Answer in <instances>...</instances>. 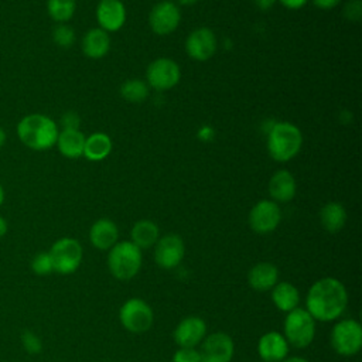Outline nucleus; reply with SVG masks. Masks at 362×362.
<instances>
[{
  "label": "nucleus",
  "instance_id": "nucleus-1",
  "mask_svg": "<svg viewBox=\"0 0 362 362\" xmlns=\"http://www.w3.org/2000/svg\"><path fill=\"white\" fill-rule=\"evenodd\" d=\"M348 304V293L342 281L322 277L311 284L305 298V310L315 321L328 322L339 318Z\"/></svg>",
  "mask_w": 362,
  "mask_h": 362
},
{
  "label": "nucleus",
  "instance_id": "nucleus-2",
  "mask_svg": "<svg viewBox=\"0 0 362 362\" xmlns=\"http://www.w3.org/2000/svg\"><path fill=\"white\" fill-rule=\"evenodd\" d=\"M58 133L57 123L41 113L27 115L17 124V136L20 141L37 151L48 150L55 146Z\"/></svg>",
  "mask_w": 362,
  "mask_h": 362
},
{
  "label": "nucleus",
  "instance_id": "nucleus-3",
  "mask_svg": "<svg viewBox=\"0 0 362 362\" xmlns=\"http://www.w3.org/2000/svg\"><path fill=\"white\" fill-rule=\"evenodd\" d=\"M303 144L300 129L290 122H277L267 132V151L276 161H288L296 157Z\"/></svg>",
  "mask_w": 362,
  "mask_h": 362
},
{
  "label": "nucleus",
  "instance_id": "nucleus-4",
  "mask_svg": "<svg viewBox=\"0 0 362 362\" xmlns=\"http://www.w3.org/2000/svg\"><path fill=\"white\" fill-rule=\"evenodd\" d=\"M141 262V249L130 240L117 242L109 249L107 267L110 274L117 280L133 279L139 273Z\"/></svg>",
  "mask_w": 362,
  "mask_h": 362
},
{
  "label": "nucleus",
  "instance_id": "nucleus-5",
  "mask_svg": "<svg viewBox=\"0 0 362 362\" xmlns=\"http://www.w3.org/2000/svg\"><path fill=\"white\" fill-rule=\"evenodd\" d=\"M315 322L305 308L297 307L288 311L283 322V335L288 345L294 348L308 346L315 337Z\"/></svg>",
  "mask_w": 362,
  "mask_h": 362
},
{
  "label": "nucleus",
  "instance_id": "nucleus-6",
  "mask_svg": "<svg viewBox=\"0 0 362 362\" xmlns=\"http://www.w3.org/2000/svg\"><path fill=\"white\" fill-rule=\"evenodd\" d=\"M332 349L342 356H352L362 346V327L356 320H339L331 329Z\"/></svg>",
  "mask_w": 362,
  "mask_h": 362
},
{
  "label": "nucleus",
  "instance_id": "nucleus-7",
  "mask_svg": "<svg viewBox=\"0 0 362 362\" xmlns=\"http://www.w3.org/2000/svg\"><path fill=\"white\" fill-rule=\"evenodd\" d=\"M119 320L124 329L133 334H141L151 328L154 314L147 301L141 298H129L119 310Z\"/></svg>",
  "mask_w": 362,
  "mask_h": 362
},
{
  "label": "nucleus",
  "instance_id": "nucleus-8",
  "mask_svg": "<svg viewBox=\"0 0 362 362\" xmlns=\"http://www.w3.org/2000/svg\"><path fill=\"white\" fill-rule=\"evenodd\" d=\"M48 253L54 264V272L59 274L74 273L79 267L83 256L81 243L74 238L58 239L52 243Z\"/></svg>",
  "mask_w": 362,
  "mask_h": 362
},
{
  "label": "nucleus",
  "instance_id": "nucleus-9",
  "mask_svg": "<svg viewBox=\"0 0 362 362\" xmlns=\"http://www.w3.org/2000/svg\"><path fill=\"white\" fill-rule=\"evenodd\" d=\"M147 83L156 90H168L174 88L180 78L181 71L175 61L170 58H157L147 66Z\"/></svg>",
  "mask_w": 362,
  "mask_h": 362
},
{
  "label": "nucleus",
  "instance_id": "nucleus-10",
  "mask_svg": "<svg viewBox=\"0 0 362 362\" xmlns=\"http://www.w3.org/2000/svg\"><path fill=\"white\" fill-rule=\"evenodd\" d=\"M281 221V209L272 199H262L249 212V226L253 232L264 235L273 232Z\"/></svg>",
  "mask_w": 362,
  "mask_h": 362
},
{
  "label": "nucleus",
  "instance_id": "nucleus-11",
  "mask_svg": "<svg viewBox=\"0 0 362 362\" xmlns=\"http://www.w3.org/2000/svg\"><path fill=\"white\" fill-rule=\"evenodd\" d=\"M181 21L180 7L170 0L158 1L148 14L150 28L158 35H167L177 30Z\"/></svg>",
  "mask_w": 362,
  "mask_h": 362
},
{
  "label": "nucleus",
  "instance_id": "nucleus-12",
  "mask_svg": "<svg viewBox=\"0 0 362 362\" xmlns=\"http://www.w3.org/2000/svg\"><path fill=\"white\" fill-rule=\"evenodd\" d=\"M185 245L181 236L168 233L158 238L154 245V260L163 269H174L184 259Z\"/></svg>",
  "mask_w": 362,
  "mask_h": 362
},
{
  "label": "nucleus",
  "instance_id": "nucleus-13",
  "mask_svg": "<svg viewBox=\"0 0 362 362\" xmlns=\"http://www.w3.org/2000/svg\"><path fill=\"white\" fill-rule=\"evenodd\" d=\"M235 352L233 339L225 332H214L202 339V362H230Z\"/></svg>",
  "mask_w": 362,
  "mask_h": 362
},
{
  "label": "nucleus",
  "instance_id": "nucleus-14",
  "mask_svg": "<svg viewBox=\"0 0 362 362\" xmlns=\"http://www.w3.org/2000/svg\"><path fill=\"white\" fill-rule=\"evenodd\" d=\"M185 51L195 61H206L216 51V37L208 27L191 31L185 40Z\"/></svg>",
  "mask_w": 362,
  "mask_h": 362
},
{
  "label": "nucleus",
  "instance_id": "nucleus-15",
  "mask_svg": "<svg viewBox=\"0 0 362 362\" xmlns=\"http://www.w3.org/2000/svg\"><path fill=\"white\" fill-rule=\"evenodd\" d=\"M206 337V324L201 317L189 315L174 329V341L180 348H195Z\"/></svg>",
  "mask_w": 362,
  "mask_h": 362
},
{
  "label": "nucleus",
  "instance_id": "nucleus-16",
  "mask_svg": "<svg viewBox=\"0 0 362 362\" xmlns=\"http://www.w3.org/2000/svg\"><path fill=\"white\" fill-rule=\"evenodd\" d=\"M96 20L99 28L109 31H117L126 21V8L122 0H100L96 7Z\"/></svg>",
  "mask_w": 362,
  "mask_h": 362
},
{
  "label": "nucleus",
  "instance_id": "nucleus-17",
  "mask_svg": "<svg viewBox=\"0 0 362 362\" xmlns=\"http://www.w3.org/2000/svg\"><path fill=\"white\" fill-rule=\"evenodd\" d=\"M288 342L279 331H269L263 334L257 342V354L263 362H281L287 358Z\"/></svg>",
  "mask_w": 362,
  "mask_h": 362
},
{
  "label": "nucleus",
  "instance_id": "nucleus-18",
  "mask_svg": "<svg viewBox=\"0 0 362 362\" xmlns=\"http://www.w3.org/2000/svg\"><path fill=\"white\" fill-rule=\"evenodd\" d=\"M297 191L294 175L287 170L276 171L269 181V195L274 202H290Z\"/></svg>",
  "mask_w": 362,
  "mask_h": 362
},
{
  "label": "nucleus",
  "instance_id": "nucleus-19",
  "mask_svg": "<svg viewBox=\"0 0 362 362\" xmlns=\"http://www.w3.org/2000/svg\"><path fill=\"white\" fill-rule=\"evenodd\" d=\"M119 229L116 223L107 218H100L93 222L89 229V240L99 250H109L117 243Z\"/></svg>",
  "mask_w": 362,
  "mask_h": 362
},
{
  "label": "nucleus",
  "instance_id": "nucleus-20",
  "mask_svg": "<svg viewBox=\"0 0 362 362\" xmlns=\"http://www.w3.org/2000/svg\"><path fill=\"white\" fill-rule=\"evenodd\" d=\"M279 281V269L270 262L256 263L247 273V283L256 291H269Z\"/></svg>",
  "mask_w": 362,
  "mask_h": 362
},
{
  "label": "nucleus",
  "instance_id": "nucleus-21",
  "mask_svg": "<svg viewBox=\"0 0 362 362\" xmlns=\"http://www.w3.org/2000/svg\"><path fill=\"white\" fill-rule=\"evenodd\" d=\"M85 136L79 129H62L57 137V147L66 158H78L83 156Z\"/></svg>",
  "mask_w": 362,
  "mask_h": 362
},
{
  "label": "nucleus",
  "instance_id": "nucleus-22",
  "mask_svg": "<svg viewBox=\"0 0 362 362\" xmlns=\"http://www.w3.org/2000/svg\"><path fill=\"white\" fill-rule=\"evenodd\" d=\"M110 37L102 28H90L82 38V51L88 58L99 59L107 54Z\"/></svg>",
  "mask_w": 362,
  "mask_h": 362
},
{
  "label": "nucleus",
  "instance_id": "nucleus-23",
  "mask_svg": "<svg viewBox=\"0 0 362 362\" xmlns=\"http://www.w3.org/2000/svg\"><path fill=\"white\" fill-rule=\"evenodd\" d=\"M270 291H272V301L280 311L288 313L298 307L300 293H298V288L290 281H277Z\"/></svg>",
  "mask_w": 362,
  "mask_h": 362
},
{
  "label": "nucleus",
  "instance_id": "nucleus-24",
  "mask_svg": "<svg viewBox=\"0 0 362 362\" xmlns=\"http://www.w3.org/2000/svg\"><path fill=\"white\" fill-rule=\"evenodd\" d=\"M160 238L158 226L150 219L137 221L130 230V242H133L139 249L153 247Z\"/></svg>",
  "mask_w": 362,
  "mask_h": 362
},
{
  "label": "nucleus",
  "instance_id": "nucleus-25",
  "mask_svg": "<svg viewBox=\"0 0 362 362\" xmlns=\"http://www.w3.org/2000/svg\"><path fill=\"white\" fill-rule=\"evenodd\" d=\"M320 222L327 232L335 233L345 226L346 211L339 202H328L320 211Z\"/></svg>",
  "mask_w": 362,
  "mask_h": 362
},
{
  "label": "nucleus",
  "instance_id": "nucleus-26",
  "mask_svg": "<svg viewBox=\"0 0 362 362\" xmlns=\"http://www.w3.org/2000/svg\"><path fill=\"white\" fill-rule=\"evenodd\" d=\"M112 151V140L105 133H93L85 139L83 156L90 161L105 160Z\"/></svg>",
  "mask_w": 362,
  "mask_h": 362
},
{
  "label": "nucleus",
  "instance_id": "nucleus-27",
  "mask_svg": "<svg viewBox=\"0 0 362 362\" xmlns=\"http://www.w3.org/2000/svg\"><path fill=\"white\" fill-rule=\"evenodd\" d=\"M76 8V0H47L48 16L57 23H66L72 18Z\"/></svg>",
  "mask_w": 362,
  "mask_h": 362
},
{
  "label": "nucleus",
  "instance_id": "nucleus-28",
  "mask_svg": "<svg viewBox=\"0 0 362 362\" xmlns=\"http://www.w3.org/2000/svg\"><path fill=\"white\" fill-rule=\"evenodd\" d=\"M120 95L123 99L139 103L148 96V85L141 79H129L122 83Z\"/></svg>",
  "mask_w": 362,
  "mask_h": 362
},
{
  "label": "nucleus",
  "instance_id": "nucleus-29",
  "mask_svg": "<svg viewBox=\"0 0 362 362\" xmlns=\"http://www.w3.org/2000/svg\"><path fill=\"white\" fill-rule=\"evenodd\" d=\"M52 40L57 45L62 48H68L75 42V31L71 25L65 23H59L54 30H52Z\"/></svg>",
  "mask_w": 362,
  "mask_h": 362
},
{
  "label": "nucleus",
  "instance_id": "nucleus-30",
  "mask_svg": "<svg viewBox=\"0 0 362 362\" xmlns=\"http://www.w3.org/2000/svg\"><path fill=\"white\" fill-rule=\"evenodd\" d=\"M31 269L38 276H47L54 272V264L48 252L37 253L31 260Z\"/></svg>",
  "mask_w": 362,
  "mask_h": 362
},
{
  "label": "nucleus",
  "instance_id": "nucleus-31",
  "mask_svg": "<svg viewBox=\"0 0 362 362\" xmlns=\"http://www.w3.org/2000/svg\"><path fill=\"white\" fill-rule=\"evenodd\" d=\"M21 344H23L24 349L28 354H38L42 349V342H41L40 337L35 332L30 331V329L23 331V334H21Z\"/></svg>",
  "mask_w": 362,
  "mask_h": 362
},
{
  "label": "nucleus",
  "instance_id": "nucleus-32",
  "mask_svg": "<svg viewBox=\"0 0 362 362\" xmlns=\"http://www.w3.org/2000/svg\"><path fill=\"white\" fill-rule=\"evenodd\" d=\"M173 362H202V358L195 348H178L173 356Z\"/></svg>",
  "mask_w": 362,
  "mask_h": 362
},
{
  "label": "nucleus",
  "instance_id": "nucleus-33",
  "mask_svg": "<svg viewBox=\"0 0 362 362\" xmlns=\"http://www.w3.org/2000/svg\"><path fill=\"white\" fill-rule=\"evenodd\" d=\"M344 16L349 21H359L362 17V1L349 0L344 7Z\"/></svg>",
  "mask_w": 362,
  "mask_h": 362
},
{
  "label": "nucleus",
  "instance_id": "nucleus-34",
  "mask_svg": "<svg viewBox=\"0 0 362 362\" xmlns=\"http://www.w3.org/2000/svg\"><path fill=\"white\" fill-rule=\"evenodd\" d=\"M81 119L75 112H65L61 116V124L62 129H79Z\"/></svg>",
  "mask_w": 362,
  "mask_h": 362
},
{
  "label": "nucleus",
  "instance_id": "nucleus-35",
  "mask_svg": "<svg viewBox=\"0 0 362 362\" xmlns=\"http://www.w3.org/2000/svg\"><path fill=\"white\" fill-rule=\"evenodd\" d=\"M341 0H313L314 6L321 10H331L339 4Z\"/></svg>",
  "mask_w": 362,
  "mask_h": 362
},
{
  "label": "nucleus",
  "instance_id": "nucleus-36",
  "mask_svg": "<svg viewBox=\"0 0 362 362\" xmlns=\"http://www.w3.org/2000/svg\"><path fill=\"white\" fill-rule=\"evenodd\" d=\"M286 8H290V10H298L301 8L303 6H305V3L308 0H279Z\"/></svg>",
  "mask_w": 362,
  "mask_h": 362
},
{
  "label": "nucleus",
  "instance_id": "nucleus-37",
  "mask_svg": "<svg viewBox=\"0 0 362 362\" xmlns=\"http://www.w3.org/2000/svg\"><path fill=\"white\" fill-rule=\"evenodd\" d=\"M277 0H253V3L260 8V10H269L270 7H273V4Z\"/></svg>",
  "mask_w": 362,
  "mask_h": 362
},
{
  "label": "nucleus",
  "instance_id": "nucleus-38",
  "mask_svg": "<svg viewBox=\"0 0 362 362\" xmlns=\"http://www.w3.org/2000/svg\"><path fill=\"white\" fill-rule=\"evenodd\" d=\"M7 233V221L0 216V238H3Z\"/></svg>",
  "mask_w": 362,
  "mask_h": 362
},
{
  "label": "nucleus",
  "instance_id": "nucleus-39",
  "mask_svg": "<svg viewBox=\"0 0 362 362\" xmlns=\"http://www.w3.org/2000/svg\"><path fill=\"white\" fill-rule=\"evenodd\" d=\"M281 362H308V361L303 356H290V358H284Z\"/></svg>",
  "mask_w": 362,
  "mask_h": 362
},
{
  "label": "nucleus",
  "instance_id": "nucleus-40",
  "mask_svg": "<svg viewBox=\"0 0 362 362\" xmlns=\"http://www.w3.org/2000/svg\"><path fill=\"white\" fill-rule=\"evenodd\" d=\"M198 0H177V6H192Z\"/></svg>",
  "mask_w": 362,
  "mask_h": 362
},
{
  "label": "nucleus",
  "instance_id": "nucleus-41",
  "mask_svg": "<svg viewBox=\"0 0 362 362\" xmlns=\"http://www.w3.org/2000/svg\"><path fill=\"white\" fill-rule=\"evenodd\" d=\"M4 143H6V132H4V129L0 126V148L4 146Z\"/></svg>",
  "mask_w": 362,
  "mask_h": 362
},
{
  "label": "nucleus",
  "instance_id": "nucleus-42",
  "mask_svg": "<svg viewBox=\"0 0 362 362\" xmlns=\"http://www.w3.org/2000/svg\"><path fill=\"white\" fill-rule=\"evenodd\" d=\"M3 201H4V189H3V187H1V184H0V206H1Z\"/></svg>",
  "mask_w": 362,
  "mask_h": 362
}]
</instances>
